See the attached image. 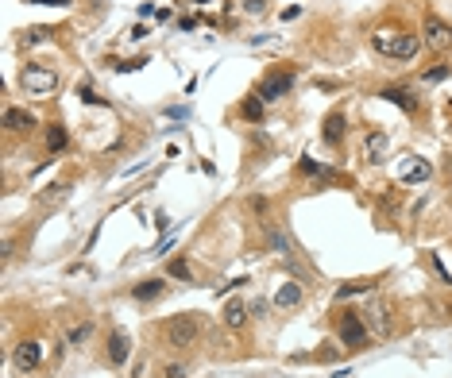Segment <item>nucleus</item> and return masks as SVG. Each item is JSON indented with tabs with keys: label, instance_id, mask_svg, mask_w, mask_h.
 <instances>
[{
	"label": "nucleus",
	"instance_id": "obj_1",
	"mask_svg": "<svg viewBox=\"0 0 452 378\" xmlns=\"http://www.w3.org/2000/svg\"><path fill=\"white\" fill-rule=\"evenodd\" d=\"M371 47L379 50V54H387V59L410 62V59H418L422 43H418V35H406V31H394V28H379L371 35Z\"/></svg>",
	"mask_w": 452,
	"mask_h": 378
},
{
	"label": "nucleus",
	"instance_id": "obj_2",
	"mask_svg": "<svg viewBox=\"0 0 452 378\" xmlns=\"http://www.w3.org/2000/svg\"><path fill=\"white\" fill-rule=\"evenodd\" d=\"M197 339H201V320L194 317V313H182V317H170L167 324H163V344L174 351H186L194 348Z\"/></svg>",
	"mask_w": 452,
	"mask_h": 378
},
{
	"label": "nucleus",
	"instance_id": "obj_3",
	"mask_svg": "<svg viewBox=\"0 0 452 378\" xmlns=\"http://www.w3.org/2000/svg\"><path fill=\"white\" fill-rule=\"evenodd\" d=\"M20 85L28 89L31 97H50V93L59 89V74H54L50 66H23Z\"/></svg>",
	"mask_w": 452,
	"mask_h": 378
},
{
	"label": "nucleus",
	"instance_id": "obj_4",
	"mask_svg": "<svg viewBox=\"0 0 452 378\" xmlns=\"http://www.w3.org/2000/svg\"><path fill=\"white\" fill-rule=\"evenodd\" d=\"M340 344H345V348H367V344H371V328H367L364 324V317H360V313H345V317H340Z\"/></svg>",
	"mask_w": 452,
	"mask_h": 378
},
{
	"label": "nucleus",
	"instance_id": "obj_5",
	"mask_svg": "<svg viewBox=\"0 0 452 378\" xmlns=\"http://www.w3.org/2000/svg\"><path fill=\"white\" fill-rule=\"evenodd\" d=\"M364 324L371 328V336H391V305H387L383 297H375L364 305Z\"/></svg>",
	"mask_w": 452,
	"mask_h": 378
},
{
	"label": "nucleus",
	"instance_id": "obj_6",
	"mask_svg": "<svg viewBox=\"0 0 452 378\" xmlns=\"http://www.w3.org/2000/svg\"><path fill=\"white\" fill-rule=\"evenodd\" d=\"M429 178H433V166L425 162V158L406 155L402 162H398V182H406V185H422V182H429Z\"/></svg>",
	"mask_w": 452,
	"mask_h": 378
},
{
	"label": "nucleus",
	"instance_id": "obj_7",
	"mask_svg": "<svg viewBox=\"0 0 452 378\" xmlns=\"http://www.w3.org/2000/svg\"><path fill=\"white\" fill-rule=\"evenodd\" d=\"M302 301H305V286H302V282H282V286L275 290V309H278V313L298 309Z\"/></svg>",
	"mask_w": 452,
	"mask_h": 378
},
{
	"label": "nucleus",
	"instance_id": "obj_8",
	"mask_svg": "<svg viewBox=\"0 0 452 378\" xmlns=\"http://www.w3.org/2000/svg\"><path fill=\"white\" fill-rule=\"evenodd\" d=\"M290 89H294V74H267L263 85H259V97L263 101H278V97H286Z\"/></svg>",
	"mask_w": 452,
	"mask_h": 378
},
{
	"label": "nucleus",
	"instance_id": "obj_9",
	"mask_svg": "<svg viewBox=\"0 0 452 378\" xmlns=\"http://www.w3.org/2000/svg\"><path fill=\"white\" fill-rule=\"evenodd\" d=\"M387 155H391V139H387V132H371V136L364 139V158L371 166H383Z\"/></svg>",
	"mask_w": 452,
	"mask_h": 378
},
{
	"label": "nucleus",
	"instance_id": "obj_10",
	"mask_svg": "<svg viewBox=\"0 0 452 378\" xmlns=\"http://www.w3.org/2000/svg\"><path fill=\"white\" fill-rule=\"evenodd\" d=\"M425 43H429L433 50L452 47V28L444 20H437V16H425Z\"/></svg>",
	"mask_w": 452,
	"mask_h": 378
},
{
	"label": "nucleus",
	"instance_id": "obj_11",
	"mask_svg": "<svg viewBox=\"0 0 452 378\" xmlns=\"http://www.w3.org/2000/svg\"><path fill=\"white\" fill-rule=\"evenodd\" d=\"M4 127H8V132H16V136H23V132H31V127H35V116H31L28 108L8 105V108H4Z\"/></svg>",
	"mask_w": 452,
	"mask_h": 378
},
{
	"label": "nucleus",
	"instance_id": "obj_12",
	"mask_svg": "<svg viewBox=\"0 0 452 378\" xmlns=\"http://www.w3.org/2000/svg\"><path fill=\"white\" fill-rule=\"evenodd\" d=\"M39 359H43V348L35 344V339H28V344H20V348H16L12 363H16L20 370H35V367H39Z\"/></svg>",
	"mask_w": 452,
	"mask_h": 378
},
{
	"label": "nucleus",
	"instance_id": "obj_13",
	"mask_svg": "<svg viewBox=\"0 0 452 378\" xmlns=\"http://www.w3.org/2000/svg\"><path fill=\"white\" fill-rule=\"evenodd\" d=\"M128 355H132V339H128V332H112V336H108V359H112V363H128Z\"/></svg>",
	"mask_w": 452,
	"mask_h": 378
},
{
	"label": "nucleus",
	"instance_id": "obj_14",
	"mask_svg": "<svg viewBox=\"0 0 452 378\" xmlns=\"http://www.w3.org/2000/svg\"><path fill=\"white\" fill-rule=\"evenodd\" d=\"M383 101H391V105H398L402 112H418V97H413V89H406V85H398V89H383Z\"/></svg>",
	"mask_w": 452,
	"mask_h": 378
},
{
	"label": "nucleus",
	"instance_id": "obj_15",
	"mask_svg": "<svg viewBox=\"0 0 452 378\" xmlns=\"http://www.w3.org/2000/svg\"><path fill=\"white\" fill-rule=\"evenodd\" d=\"M321 139H325L329 147H336L340 139H345V116H340V112L325 116V132H321Z\"/></svg>",
	"mask_w": 452,
	"mask_h": 378
},
{
	"label": "nucleus",
	"instance_id": "obj_16",
	"mask_svg": "<svg viewBox=\"0 0 452 378\" xmlns=\"http://www.w3.org/2000/svg\"><path fill=\"white\" fill-rule=\"evenodd\" d=\"M225 324L232 332L247 324V305H244V301H228V305H225Z\"/></svg>",
	"mask_w": 452,
	"mask_h": 378
},
{
	"label": "nucleus",
	"instance_id": "obj_17",
	"mask_svg": "<svg viewBox=\"0 0 452 378\" xmlns=\"http://www.w3.org/2000/svg\"><path fill=\"white\" fill-rule=\"evenodd\" d=\"M66 143H70V132L62 124H50L47 127V151L50 155H59V151H66Z\"/></svg>",
	"mask_w": 452,
	"mask_h": 378
},
{
	"label": "nucleus",
	"instance_id": "obj_18",
	"mask_svg": "<svg viewBox=\"0 0 452 378\" xmlns=\"http://www.w3.org/2000/svg\"><path fill=\"white\" fill-rule=\"evenodd\" d=\"M158 293H163V282H158V278H147V282H139L136 290H132V297H136V301H155Z\"/></svg>",
	"mask_w": 452,
	"mask_h": 378
},
{
	"label": "nucleus",
	"instance_id": "obj_19",
	"mask_svg": "<svg viewBox=\"0 0 452 378\" xmlns=\"http://www.w3.org/2000/svg\"><path fill=\"white\" fill-rule=\"evenodd\" d=\"M375 282H345V286H336V301H348L356 293H371Z\"/></svg>",
	"mask_w": 452,
	"mask_h": 378
},
{
	"label": "nucleus",
	"instance_id": "obj_20",
	"mask_svg": "<svg viewBox=\"0 0 452 378\" xmlns=\"http://www.w3.org/2000/svg\"><path fill=\"white\" fill-rule=\"evenodd\" d=\"M263 105H267V101L256 93V97H244V108H240V112H244V120H251V124H259V120H263Z\"/></svg>",
	"mask_w": 452,
	"mask_h": 378
},
{
	"label": "nucleus",
	"instance_id": "obj_21",
	"mask_svg": "<svg viewBox=\"0 0 452 378\" xmlns=\"http://www.w3.org/2000/svg\"><path fill=\"white\" fill-rule=\"evenodd\" d=\"M444 78H452V66H433V70H422V81H444Z\"/></svg>",
	"mask_w": 452,
	"mask_h": 378
},
{
	"label": "nucleus",
	"instance_id": "obj_22",
	"mask_svg": "<svg viewBox=\"0 0 452 378\" xmlns=\"http://www.w3.org/2000/svg\"><path fill=\"white\" fill-rule=\"evenodd\" d=\"M298 170H302V174H314V178H329V170H325V166H317L314 158H302V162H298Z\"/></svg>",
	"mask_w": 452,
	"mask_h": 378
},
{
	"label": "nucleus",
	"instance_id": "obj_23",
	"mask_svg": "<svg viewBox=\"0 0 452 378\" xmlns=\"http://www.w3.org/2000/svg\"><path fill=\"white\" fill-rule=\"evenodd\" d=\"M167 274H170V278H182V282H189V266H186L182 259H174V262H170V266H167Z\"/></svg>",
	"mask_w": 452,
	"mask_h": 378
},
{
	"label": "nucleus",
	"instance_id": "obj_24",
	"mask_svg": "<svg viewBox=\"0 0 452 378\" xmlns=\"http://www.w3.org/2000/svg\"><path fill=\"white\" fill-rule=\"evenodd\" d=\"M89 332H93V324H78V328L70 332V344H81V339H85Z\"/></svg>",
	"mask_w": 452,
	"mask_h": 378
},
{
	"label": "nucleus",
	"instance_id": "obj_25",
	"mask_svg": "<svg viewBox=\"0 0 452 378\" xmlns=\"http://www.w3.org/2000/svg\"><path fill=\"white\" fill-rule=\"evenodd\" d=\"M47 35H50L47 28H35V31H28V35H23V43H43Z\"/></svg>",
	"mask_w": 452,
	"mask_h": 378
},
{
	"label": "nucleus",
	"instance_id": "obj_26",
	"mask_svg": "<svg viewBox=\"0 0 452 378\" xmlns=\"http://www.w3.org/2000/svg\"><path fill=\"white\" fill-rule=\"evenodd\" d=\"M167 378H186V367H178V363H167V370H163Z\"/></svg>",
	"mask_w": 452,
	"mask_h": 378
},
{
	"label": "nucleus",
	"instance_id": "obj_27",
	"mask_svg": "<svg viewBox=\"0 0 452 378\" xmlns=\"http://www.w3.org/2000/svg\"><path fill=\"white\" fill-rule=\"evenodd\" d=\"M139 66H147L143 59H136V62H116V70H124V74H132V70H139Z\"/></svg>",
	"mask_w": 452,
	"mask_h": 378
},
{
	"label": "nucleus",
	"instance_id": "obj_28",
	"mask_svg": "<svg viewBox=\"0 0 452 378\" xmlns=\"http://www.w3.org/2000/svg\"><path fill=\"white\" fill-rule=\"evenodd\" d=\"M244 282H247V278H228V282H225V286H220L216 293H228V290H236V286H244Z\"/></svg>",
	"mask_w": 452,
	"mask_h": 378
},
{
	"label": "nucleus",
	"instance_id": "obj_29",
	"mask_svg": "<svg viewBox=\"0 0 452 378\" xmlns=\"http://www.w3.org/2000/svg\"><path fill=\"white\" fill-rule=\"evenodd\" d=\"M28 4H50V8H62V4H70V0H28Z\"/></svg>",
	"mask_w": 452,
	"mask_h": 378
},
{
	"label": "nucleus",
	"instance_id": "obj_30",
	"mask_svg": "<svg viewBox=\"0 0 452 378\" xmlns=\"http://www.w3.org/2000/svg\"><path fill=\"white\" fill-rule=\"evenodd\" d=\"M244 4H247V12H259V8H263L259 0H244Z\"/></svg>",
	"mask_w": 452,
	"mask_h": 378
}]
</instances>
